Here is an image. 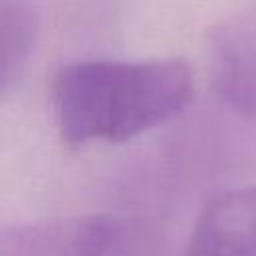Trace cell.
<instances>
[{"mask_svg":"<svg viewBox=\"0 0 256 256\" xmlns=\"http://www.w3.org/2000/svg\"><path fill=\"white\" fill-rule=\"evenodd\" d=\"M190 68L176 58L76 60L52 78L62 142L122 144L178 116L192 98Z\"/></svg>","mask_w":256,"mask_h":256,"instance_id":"obj_1","label":"cell"},{"mask_svg":"<svg viewBox=\"0 0 256 256\" xmlns=\"http://www.w3.org/2000/svg\"><path fill=\"white\" fill-rule=\"evenodd\" d=\"M0 256H172V250L142 218L88 212L4 226Z\"/></svg>","mask_w":256,"mask_h":256,"instance_id":"obj_2","label":"cell"},{"mask_svg":"<svg viewBox=\"0 0 256 256\" xmlns=\"http://www.w3.org/2000/svg\"><path fill=\"white\" fill-rule=\"evenodd\" d=\"M208 58L222 102L256 122V6L228 16L212 30Z\"/></svg>","mask_w":256,"mask_h":256,"instance_id":"obj_3","label":"cell"},{"mask_svg":"<svg viewBox=\"0 0 256 256\" xmlns=\"http://www.w3.org/2000/svg\"><path fill=\"white\" fill-rule=\"evenodd\" d=\"M182 256H256V184L214 196L196 218Z\"/></svg>","mask_w":256,"mask_h":256,"instance_id":"obj_4","label":"cell"},{"mask_svg":"<svg viewBox=\"0 0 256 256\" xmlns=\"http://www.w3.org/2000/svg\"><path fill=\"white\" fill-rule=\"evenodd\" d=\"M2 24V90L22 76L38 38V16L28 0H0Z\"/></svg>","mask_w":256,"mask_h":256,"instance_id":"obj_5","label":"cell"}]
</instances>
